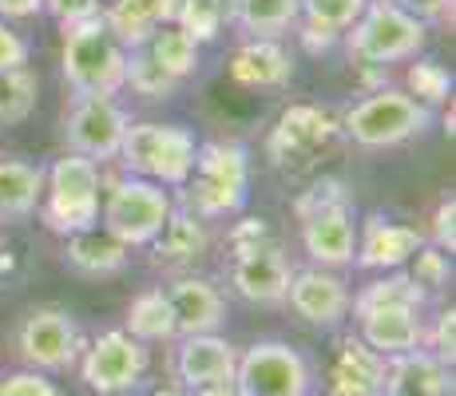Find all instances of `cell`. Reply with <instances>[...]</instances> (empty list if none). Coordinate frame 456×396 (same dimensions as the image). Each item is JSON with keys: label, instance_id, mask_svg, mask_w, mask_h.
Returning <instances> with one entry per match:
<instances>
[{"label": "cell", "instance_id": "cell-1", "mask_svg": "<svg viewBox=\"0 0 456 396\" xmlns=\"http://www.w3.org/2000/svg\"><path fill=\"white\" fill-rule=\"evenodd\" d=\"M250 195V155L239 143H203L195 151L187 182H183V210L210 218L239 214Z\"/></svg>", "mask_w": 456, "mask_h": 396}, {"label": "cell", "instance_id": "cell-2", "mask_svg": "<svg viewBox=\"0 0 456 396\" xmlns=\"http://www.w3.org/2000/svg\"><path fill=\"white\" fill-rule=\"evenodd\" d=\"M60 68H64V79L76 95H116L124 87L127 48L103 24V16L95 12L64 28Z\"/></svg>", "mask_w": 456, "mask_h": 396}, {"label": "cell", "instance_id": "cell-3", "mask_svg": "<svg viewBox=\"0 0 456 396\" xmlns=\"http://www.w3.org/2000/svg\"><path fill=\"white\" fill-rule=\"evenodd\" d=\"M100 198H103V174L100 163L84 155H64L44 171V195L40 218L52 234H80L100 226Z\"/></svg>", "mask_w": 456, "mask_h": 396}, {"label": "cell", "instance_id": "cell-4", "mask_svg": "<svg viewBox=\"0 0 456 396\" xmlns=\"http://www.w3.org/2000/svg\"><path fill=\"white\" fill-rule=\"evenodd\" d=\"M433 127V108L417 103L401 87H377L341 116V135L357 147H401Z\"/></svg>", "mask_w": 456, "mask_h": 396}, {"label": "cell", "instance_id": "cell-5", "mask_svg": "<svg viewBox=\"0 0 456 396\" xmlns=\"http://www.w3.org/2000/svg\"><path fill=\"white\" fill-rule=\"evenodd\" d=\"M195 135L179 123H127V135L119 143V163L135 179L159 182V187H183L195 166Z\"/></svg>", "mask_w": 456, "mask_h": 396}, {"label": "cell", "instance_id": "cell-6", "mask_svg": "<svg viewBox=\"0 0 456 396\" xmlns=\"http://www.w3.org/2000/svg\"><path fill=\"white\" fill-rule=\"evenodd\" d=\"M349 28H354L346 40L349 56L370 68H389L401 64V60H413L428 36V24H420L417 16H409L393 0H370L365 12Z\"/></svg>", "mask_w": 456, "mask_h": 396}, {"label": "cell", "instance_id": "cell-7", "mask_svg": "<svg viewBox=\"0 0 456 396\" xmlns=\"http://www.w3.org/2000/svg\"><path fill=\"white\" fill-rule=\"evenodd\" d=\"M171 210H175V202L159 182L127 174V179L108 182V190H103V198H100V222H103V230L111 238H119L127 250H139V246L155 242V234L163 230Z\"/></svg>", "mask_w": 456, "mask_h": 396}, {"label": "cell", "instance_id": "cell-8", "mask_svg": "<svg viewBox=\"0 0 456 396\" xmlns=\"http://www.w3.org/2000/svg\"><path fill=\"white\" fill-rule=\"evenodd\" d=\"M338 139H341V119L333 111L314 108V103H294L290 111H282L278 127L270 131L266 155L274 166L297 174L318 163Z\"/></svg>", "mask_w": 456, "mask_h": 396}, {"label": "cell", "instance_id": "cell-9", "mask_svg": "<svg viewBox=\"0 0 456 396\" xmlns=\"http://www.w3.org/2000/svg\"><path fill=\"white\" fill-rule=\"evenodd\" d=\"M239 396H305L310 392V365L286 341H258L239 353L234 368Z\"/></svg>", "mask_w": 456, "mask_h": 396}, {"label": "cell", "instance_id": "cell-10", "mask_svg": "<svg viewBox=\"0 0 456 396\" xmlns=\"http://www.w3.org/2000/svg\"><path fill=\"white\" fill-rule=\"evenodd\" d=\"M127 111L116 103V95H76L64 119V135L72 155H84L92 163H108L119 155V143L127 135Z\"/></svg>", "mask_w": 456, "mask_h": 396}, {"label": "cell", "instance_id": "cell-11", "mask_svg": "<svg viewBox=\"0 0 456 396\" xmlns=\"http://www.w3.org/2000/svg\"><path fill=\"white\" fill-rule=\"evenodd\" d=\"M147 373V345L135 341L127 329H108L92 341L84 353V381L100 396L131 392Z\"/></svg>", "mask_w": 456, "mask_h": 396}, {"label": "cell", "instance_id": "cell-12", "mask_svg": "<svg viewBox=\"0 0 456 396\" xmlns=\"http://www.w3.org/2000/svg\"><path fill=\"white\" fill-rule=\"evenodd\" d=\"M290 262H286L282 246L270 238L262 246H247V250H234L231 258V286L239 297H247L254 305H274L286 302V289H290Z\"/></svg>", "mask_w": 456, "mask_h": 396}, {"label": "cell", "instance_id": "cell-13", "mask_svg": "<svg viewBox=\"0 0 456 396\" xmlns=\"http://www.w3.org/2000/svg\"><path fill=\"white\" fill-rule=\"evenodd\" d=\"M80 353V333L64 310H32L20 325V357L37 373H60Z\"/></svg>", "mask_w": 456, "mask_h": 396}, {"label": "cell", "instance_id": "cell-14", "mask_svg": "<svg viewBox=\"0 0 456 396\" xmlns=\"http://www.w3.org/2000/svg\"><path fill=\"white\" fill-rule=\"evenodd\" d=\"M297 222H302V246L314 266H322V270L354 266V254H357L354 202L318 206V210H310V214H302Z\"/></svg>", "mask_w": 456, "mask_h": 396}, {"label": "cell", "instance_id": "cell-15", "mask_svg": "<svg viewBox=\"0 0 456 396\" xmlns=\"http://www.w3.org/2000/svg\"><path fill=\"white\" fill-rule=\"evenodd\" d=\"M239 349L218 333H191L179 341L175 353V376L183 389H207V384H234Z\"/></svg>", "mask_w": 456, "mask_h": 396}, {"label": "cell", "instance_id": "cell-16", "mask_svg": "<svg viewBox=\"0 0 456 396\" xmlns=\"http://www.w3.org/2000/svg\"><path fill=\"white\" fill-rule=\"evenodd\" d=\"M286 302L290 310L310 325H338L349 313V286L341 281L333 270L310 266V270H294L290 289H286Z\"/></svg>", "mask_w": 456, "mask_h": 396}, {"label": "cell", "instance_id": "cell-17", "mask_svg": "<svg viewBox=\"0 0 456 396\" xmlns=\"http://www.w3.org/2000/svg\"><path fill=\"white\" fill-rule=\"evenodd\" d=\"M175 313V333L191 337V333H218V325L226 321V297L218 294V286H210L207 278H175L163 289Z\"/></svg>", "mask_w": 456, "mask_h": 396}, {"label": "cell", "instance_id": "cell-18", "mask_svg": "<svg viewBox=\"0 0 456 396\" xmlns=\"http://www.w3.org/2000/svg\"><path fill=\"white\" fill-rule=\"evenodd\" d=\"M354 317H357V329H362L357 337L385 360L413 353V349H420V341L428 337L420 310H405V305H385V310H365Z\"/></svg>", "mask_w": 456, "mask_h": 396}, {"label": "cell", "instance_id": "cell-19", "mask_svg": "<svg viewBox=\"0 0 456 396\" xmlns=\"http://www.w3.org/2000/svg\"><path fill=\"white\" fill-rule=\"evenodd\" d=\"M425 242L413 226L389 222L385 214H373L365 222V230H357V254L354 262L362 270H401L417 254V246Z\"/></svg>", "mask_w": 456, "mask_h": 396}, {"label": "cell", "instance_id": "cell-20", "mask_svg": "<svg viewBox=\"0 0 456 396\" xmlns=\"http://www.w3.org/2000/svg\"><path fill=\"white\" fill-rule=\"evenodd\" d=\"M389 360L373 353L362 337H346L330 365V392L333 396H381Z\"/></svg>", "mask_w": 456, "mask_h": 396}, {"label": "cell", "instance_id": "cell-21", "mask_svg": "<svg viewBox=\"0 0 456 396\" xmlns=\"http://www.w3.org/2000/svg\"><path fill=\"white\" fill-rule=\"evenodd\" d=\"M381 396H449V365L428 349L389 357Z\"/></svg>", "mask_w": 456, "mask_h": 396}, {"label": "cell", "instance_id": "cell-22", "mask_svg": "<svg viewBox=\"0 0 456 396\" xmlns=\"http://www.w3.org/2000/svg\"><path fill=\"white\" fill-rule=\"evenodd\" d=\"M231 76L242 87H286L294 79V60L278 40L250 36L231 56Z\"/></svg>", "mask_w": 456, "mask_h": 396}, {"label": "cell", "instance_id": "cell-23", "mask_svg": "<svg viewBox=\"0 0 456 396\" xmlns=\"http://www.w3.org/2000/svg\"><path fill=\"white\" fill-rule=\"evenodd\" d=\"M207 246H210V234H207L203 218L191 214V210H171L163 230L155 234L151 254H155V266L183 270V266H195L207 254Z\"/></svg>", "mask_w": 456, "mask_h": 396}, {"label": "cell", "instance_id": "cell-24", "mask_svg": "<svg viewBox=\"0 0 456 396\" xmlns=\"http://www.w3.org/2000/svg\"><path fill=\"white\" fill-rule=\"evenodd\" d=\"M100 16L124 48H139L159 24L171 20V0H100Z\"/></svg>", "mask_w": 456, "mask_h": 396}, {"label": "cell", "instance_id": "cell-25", "mask_svg": "<svg viewBox=\"0 0 456 396\" xmlns=\"http://www.w3.org/2000/svg\"><path fill=\"white\" fill-rule=\"evenodd\" d=\"M64 258L72 270H80L87 278H103V274H119L127 266L131 250L119 238H111L108 230L92 226V230H80V234H68L64 242Z\"/></svg>", "mask_w": 456, "mask_h": 396}, {"label": "cell", "instance_id": "cell-26", "mask_svg": "<svg viewBox=\"0 0 456 396\" xmlns=\"http://www.w3.org/2000/svg\"><path fill=\"white\" fill-rule=\"evenodd\" d=\"M44 171L24 158L0 155V218H28L40 206Z\"/></svg>", "mask_w": 456, "mask_h": 396}, {"label": "cell", "instance_id": "cell-27", "mask_svg": "<svg viewBox=\"0 0 456 396\" xmlns=\"http://www.w3.org/2000/svg\"><path fill=\"white\" fill-rule=\"evenodd\" d=\"M231 20L247 36L278 40L302 20V8H297V0H231Z\"/></svg>", "mask_w": 456, "mask_h": 396}, {"label": "cell", "instance_id": "cell-28", "mask_svg": "<svg viewBox=\"0 0 456 396\" xmlns=\"http://www.w3.org/2000/svg\"><path fill=\"white\" fill-rule=\"evenodd\" d=\"M139 48H147V56H151L167 76L179 79V84L199 72V48H203V44L191 40L179 24H159V28L147 36V44H139Z\"/></svg>", "mask_w": 456, "mask_h": 396}, {"label": "cell", "instance_id": "cell-29", "mask_svg": "<svg viewBox=\"0 0 456 396\" xmlns=\"http://www.w3.org/2000/svg\"><path fill=\"white\" fill-rule=\"evenodd\" d=\"M127 333L135 341H143V345L179 337V333H175L171 302H167L163 289H143V294H139L135 302L127 305Z\"/></svg>", "mask_w": 456, "mask_h": 396}, {"label": "cell", "instance_id": "cell-30", "mask_svg": "<svg viewBox=\"0 0 456 396\" xmlns=\"http://www.w3.org/2000/svg\"><path fill=\"white\" fill-rule=\"evenodd\" d=\"M428 302V289H420L409 274L393 270L389 278H377L362 289L357 297H349V310L365 313V310H385V305H405V310H425Z\"/></svg>", "mask_w": 456, "mask_h": 396}, {"label": "cell", "instance_id": "cell-31", "mask_svg": "<svg viewBox=\"0 0 456 396\" xmlns=\"http://www.w3.org/2000/svg\"><path fill=\"white\" fill-rule=\"evenodd\" d=\"M226 20H231V0H179L171 16V24H179L195 44L218 40Z\"/></svg>", "mask_w": 456, "mask_h": 396}, {"label": "cell", "instance_id": "cell-32", "mask_svg": "<svg viewBox=\"0 0 456 396\" xmlns=\"http://www.w3.org/2000/svg\"><path fill=\"white\" fill-rule=\"evenodd\" d=\"M37 95H40V79L28 68H12L0 72V127H16L37 111Z\"/></svg>", "mask_w": 456, "mask_h": 396}, {"label": "cell", "instance_id": "cell-33", "mask_svg": "<svg viewBox=\"0 0 456 396\" xmlns=\"http://www.w3.org/2000/svg\"><path fill=\"white\" fill-rule=\"evenodd\" d=\"M124 87H131L135 95H143V100L159 103V100H171L175 92H179V79L167 76L159 64H155L151 56H147V48H131L127 52V72H124Z\"/></svg>", "mask_w": 456, "mask_h": 396}, {"label": "cell", "instance_id": "cell-34", "mask_svg": "<svg viewBox=\"0 0 456 396\" xmlns=\"http://www.w3.org/2000/svg\"><path fill=\"white\" fill-rule=\"evenodd\" d=\"M405 92L413 95L417 103H425V108H436V103L449 100L452 72L449 68H441L436 60H417V64L409 68V76H405Z\"/></svg>", "mask_w": 456, "mask_h": 396}, {"label": "cell", "instance_id": "cell-35", "mask_svg": "<svg viewBox=\"0 0 456 396\" xmlns=\"http://www.w3.org/2000/svg\"><path fill=\"white\" fill-rule=\"evenodd\" d=\"M405 266H409V278H413L420 289H441V286H449V278H452V254H444L441 246L420 242L417 254Z\"/></svg>", "mask_w": 456, "mask_h": 396}, {"label": "cell", "instance_id": "cell-36", "mask_svg": "<svg viewBox=\"0 0 456 396\" xmlns=\"http://www.w3.org/2000/svg\"><path fill=\"white\" fill-rule=\"evenodd\" d=\"M365 4H370V0H297L305 20L326 24L333 32H346L349 24L365 12Z\"/></svg>", "mask_w": 456, "mask_h": 396}, {"label": "cell", "instance_id": "cell-37", "mask_svg": "<svg viewBox=\"0 0 456 396\" xmlns=\"http://www.w3.org/2000/svg\"><path fill=\"white\" fill-rule=\"evenodd\" d=\"M338 202H349L346 182L341 179H318L302 198L294 202V214L302 218V214H310V210H318V206H338Z\"/></svg>", "mask_w": 456, "mask_h": 396}, {"label": "cell", "instance_id": "cell-38", "mask_svg": "<svg viewBox=\"0 0 456 396\" xmlns=\"http://www.w3.org/2000/svg\"><path fill=\"white\" fill-rule=\"evenodd\" d=\"M0 396H60V389L44 373H12L0 381Z\"/></svg>", "mask_w": 456, "mask_h": 396}, {"label": "cell", "instance_id": "cell-39", "mask_svg": "<svg viewBox=\"0 0 456 396\" xmlns=\"http://www.w3.org/2000/svg\"><path fill=\"white\" fill-rule=\"evenodd\" d=\"M12 68H28V44L20 32L8 28V20H0V72H12Z\"/></svg>", "mask_w": 456, "mask_h": 396}, {"label": "cell", "instance_id": "cell-40", "mask_svg": "<svg viewBox=\"0 0 456 396\" xmlns=\"http://www.w3.org/2000/svg\"><path fill=\"white\" fill-rule=\"evenodd\" d=\"M44 12H52L68 28V24H80L100 12V0H44Z\"/></svg>", "mask_w": 456, "mask_h": 396}, {"label": "cell", "instance_id": "cell-41", "mask_svg": "<svg viewBox=\"0 0 456 396\" xmlns=\"http://www.w3.org/2000/svg\"><path fill=\"white\" fill-rule=\"evenodd\" d=\"M433 353L444 360V365H452L456 357V313L452 310H441L436 313V325H433Z\"/></svg>", "mask_w": 456, "mask_h": 396}, {"label": "cell", "instance_id": "cell-42", "mask_svg": "<svg viewBox=\"0 0 456 396\" xmlns=\"http://www.w3.org/2000/svg\"><path fill=\"white\" fill-rule=\"evenodd\" d=\"M452 218H456V202L444 198L441 206H436V214H433V246H441L444 254L456 250V226H452Z\"/></svg>", "mask_w": 456, "mask_h": 396}, {"label": "cell", "instance_id": "cell-43", "mask_svg": "<svg viewBox=\"0 0 456 396\" xmlns=\"http://www.w3.org/2000/svg\"><path fill=\"white\" fill-rule=\"evenodd\" d=\"M397 8H405L409 16H417L420 24H436L452 16V0H393Z\"/></svg>", "mask_w": 456, "mask_h": 396}, {"label": "cell", "instance_id": "cell-44", "mask_svg": "<svg viewBox=\"0 0 456 396\" xmlns=\"http://www.w3.org/2000/svg\"><path fill=\"white\" fill-rule=\"evenodd\" d=\"M270 226H266V218H242L239 226L231 230V250H247V246H262V242H270Z\"/></svg>", "mask_w": 456, "mask_h": 396}, {"label": "cell", "instance_id": "cell-45", "mask_svg": "<svg viewBox=\"0 0 456 396\" xmlns=\"http://www.w3.org/2000/svg\"><path fill=\"white\" fill-rule=\"evenodd\" d=\"M297 36H302V44H305V48H310V52H330L333 44H338V36H341V32L326 28V24H314V20H305Z\"/></svg>", "mask_w": 456, "mask_h": 396}, {"label": "cell", "instance_id": "cell-46", "mask_svg": "<svg viewBox=\"0 0 456 396\" xmlns=\"http://www.w3.org/2000/svg\"><path fill=\"white\" fill-rule=\"evenodd\" d=\"M44 12V0H0V20H28Z\"/></svg>", "mask_w": 456, "mask_h": 396}, {"label": "cell", "instance_id": "cell-47", "mask_svg": "<svg viewBox=\"0 0 456 396\" xmlns=\"http://www.w3.org/2000/svg\"><path fill=\"white\" fill-rule=\"evenodd\" d=\"M183 396H239L234 384H207V389H187Z\"/></svg>", "mask_w": 456, "mask_h": 396}, {"label": "cell", "instance_id": "cell-48", "mask_svg": "<svg viewBox=\"0 0 456 396\" xmlns=\"http://www.w3.org/2000/svg\"><path fill=\"white\" fill-rule=\"evenodd\" d=\"M8 270H12V254H8V250H4V246H0V278H4V274H8Z\"/></svg>", "mask_w": 456, "mask_h": 396}, {"label": "cell", "instance_id": "cell-49", "mask_svg": "<svg viewBox=\"0 0 456 396\" xmlns=\"http://www.w3.org/2000/svg\"><path fill=\"white\" fill-rule=\"evenodd\" d=\"M151 396H183V389H175V384H163V389H155Z\"/></svg>", "mask_w": 456, "mask_h": 396}]
</instances>
